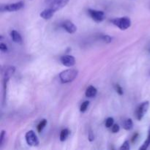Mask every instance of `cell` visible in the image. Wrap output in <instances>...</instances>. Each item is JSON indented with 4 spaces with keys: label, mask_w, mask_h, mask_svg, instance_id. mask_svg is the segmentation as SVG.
<instances>
[{
    "label": "cell",
    "mask_w": 150,
    "mask_h": 150,
    "mask_svg": "<svg viewBox=\"0 0 150 150\" xmlns=\"http://www.w3.org/2000/svg\"><path fill=\"white\" fill-rule=\"evenodd\" d=\"M79 71L76 69H67L59 73L60 81L62 83H67L73 81L77 78Z\"/></svg>",
    "instance_id": "6da1fadb"
},
{
    "label": "cell",
    "mask_w": 150,
    "mask_h": 150,
    "mask_svg": "<svg viewBox=\"0 0 150 150\" xmlns=\"http://www.w3.org/2000/svg\"><path fill=\"white\" fill-rule=\"evenodd\" d=\"M69 0H45L46 8H50L57 12L67 5Z\"/></svg>",
    "instance_id": "7a4b0ae2"
},
{
    "label": "cell",
    "mask_w": 150,
    "mask_h": 150,
    "mask_svg": "<svg viewBox=\"0 0 150 150\" xmlns=\"http://www.w3.org/2000/svg\"><path fill=\"white\" fill-rule=\"evenodd\" d=\"M111 21L113 24L115 25L121 30H126L131 26V21L127 17L116 18L112 19Z\"/></svg>",
    "instance_id": "3957f363"
},
{
    "label": "cell",
    "mask_w": 150,
    "mask_h": 150,
    "mask_svg": "<svg viewBox=\"0 0 150 150\" xmlns=\"http://www.w3.org/2000/svg\"><path fill=\"white\" fill-rule=\"evenodd\" d=\"M23 7H24V2L21 1L16 3H12V4H5V5L1 4V7H0V10L1 12H16L18 10H20Z\"/></svg>",
    "instance_id": "277c9868"
},
{
    "label": "cell",
    "mask_w": 150,
    "mask_h": 150,
    "mask_svg": "<svg viewBox=\"0 0 150 150\" xmlns=\"http://www.w3.org/2000/svg\"><path fill=\"white\" fill-rule=\"evenodd\" d=\"M149 107V101H145L142 103L137 108L136 111V117L138 120H142L144 118L146 113L147 112Z\"/></svg>",
    "instance_id": "5b68a950"
},
{
    "label": "cell",
    "mask_w": 150,
    "mask_h": 150,
    "mask_svg": "<svg viewBox=\"0 0 150 150\" xmlns=\"http://www.w3.org/2000/svg\"><path fill=\"white\" fill-rule=\"evenodd\" d=\"M26 143L28 145L32 146H37L39 144V139H38V136H37L36 133L33 131V130H29L26 133Z\"/></svg>",
    "instance_id": "8992f818"
},
{
    "label": "cell",
    "mask_w": 150,
    "mask_h": 150,
    "mask_svg": "<svg viewBox=\"0 0 150 150\" xmlns=\"http://www.w3.org/2000/svg\"><path fill=\"white\" fill-rule=\"evenodd\" d=\"M88 12H89V14L91 16V18L96 22H101L105 18V13L103 11L89 9Z\"/></svg>",
    "instance_id": "52a82bcc"
},
{
    "label": "cell",
    "mask_w": 150,
    "mask_h": 150,
    "mask_svg": "<svg viewBox=\"0 0 150 150\" xmlns=\"http://www.w3.org/2000/svg\"><path fill=\"white\" fill-rule=\"evenodd\" d=\"M60 61H61L62 64L63 65L66 66V67H73V65H75L76 64V59H75L74 57L73 56L70 55H64L62 56L60 59Z\"/></svg>",
    "instance_id": "ba28073f"
},
{
    "label": "cell",
    "mask_w": 150,
    "mask_h": 150,
    "mask_svg": "<svg viewBox=\"0 0 150 150\" xmlns=\"http://www.w3.org/2000/svg\"><path fill=\"white\" fill-rule=\"evenodd\" d=\"M62 27L65 29L68 33L73 34L77 31V27L73 23L70 21H65L62 23Z\"/></svg>",
    "instance_id": "9c48e42d"
},
{
    "label": "cell",
    "mask_w": 150,
    "mask_h": 150,
    "mask_svg": "<svg viewBox=\"0 0 150 150\" xmlns=\"http://www.w3.org/2000/svg\"><path fill=\"white\" fill-rule=\"evenodd\" d=\"M55 13V11L50 8H45V10L40 13V17L42 18L45 20H48V19L51 18Z\"/></svg>",
    "instance_id": "30bf717a"
},
{
    "label": "cell",
    "mask_w": 150,
    "mask_h": 150,
    "mask_svg": "<svg viewBox=\"0 0 150 150\" xmlns=\"http://www.w3.org/2000/svg\"><path fill=\"white\" fill-rule=\"evenodd\" d=\"M10 35H11L12 40L14 42L18 44H21L22 43V38L20 34L16 30H13L10 33Z\"/></svg>",
    "instance_id": "8fae6325"
},
{
    "label": "cell",
    "mask_w": 150,
    "mask_h": 150,
    "mask_svg": "<svg viewBox=\"0 0 150 150\" xmlns=\"http://www.w3.org/2000/svg\"><path fill=\"white\" fill-rule=\"evenodd\" d=\"M97 92H98V90L95 87H94L93 86H90L87 88L86 91V96L87 98H94V97L96 96Z\"/></svg>",
    "instance_id": "7c38bea8"
},
{
    "label": "cell",
    "mask_w": 150,
    "mask_h": 150,
    "mask_svg": "<svg viewBox=\"0 0 150 150\" xmlns=\"http://www.w3.org/2000/svg\"><path fill=\"white\" fill-rule=\"evenodd\" d=\"M15 70H16V67H13V66H9V67H7V68H5L4 72V78L10 79V77H11L13 75V73H15Z\"/></svg>",
    "instance_id": "4fadbf2b"
},
{
    "label": "cell",
    "mask_w": 150,
    "mask_h": 150,
    "mask_svg": "<svg viewBox=\"0 0 150 150\" xmlns=\"http://www.w3.org/2000/svg\"><path fill=\"white\" fill-rule=\"evenodd\" d=\"M133 123L131 119H127L125 121H124V123H123V127H124L126 130H132V129H133Z\"/></svg>",
    "instance_id": "5bb4252c"
},
{
    "label": "cell",
    "mask_w": 150,
    "mask_h": 150,
    "mask_svg": "<svg viewBox=\"0 0 150 150\" xmlns=\"http://www.w3.org/2000/svg\"><path fill=\"white\" fill-rule=\"evenodd\" d=\"M69 134H70V131H69L68 129H63L61 131V133H60V141L64 142L67 139Z\"/></svg>",
    "instance_id": "9a60e30c"
},
{
    "label": "cell",
    "mask_w": 150,
    "mask_h": 150,
    "mask_svg": "<svg viewBox=\"0 0 150 150\" xmlns=\"http://www.w3.org/2000/svg\"><path fill=\"white\" fill-rule=\"evenodd\" d=\"M150 144V132L149 133V135H148V137L147 139H146V141L144 142V143L143 144V145H142V146H141L140 148H139V149H142V150H145L147 149L148 147H149Z\"/></svg>",
    "instance_id": "2e32d148"
},
{
    "label": "cell",
    "mask_w": 150,
    "mask_h": 150,
    "mask_svg": "<svg viewBox=\"0 0 150 150\" xmlns=\"http://www.w3.org/2000/svg\"><path fill=\"white\" fill-rule=\"evenodd\" d=\"M47 125V120H42V121L40 122L39 123V125H38V131L39 132V133H41V132L42 131V130L44 129V127L46 126Z\"/></svg>",
    "instance_id": "e0dca14e"
},
{
    "label": "cell",
    "mask_w": 150,
    "mask_h": 150,
    "mask_svg": "<svg viewBox=\"0 0 150 150\" xmlns=\"http://www.w3.org/2000/svg\"><path fill=\"white\" fill-rule=\"evenodd\" d=\"M89 105V101H85V102H83V103L81 105V107H80V111H81V112H82V113L85 112V111L87 110Z\"/></svg>",
    "instance_id": "ac0fdd59"
},
{
    "label": "cell",
    "mask_w": 150,
    "mask_h": 150,
    "mask_svg": "<svg viewBox=\"0 0 150 150\" xmlns=\"http://www.w3.org/2000/svg\"><path fill=\"white\" fill-rule=\"evenodd\" d=\"M114 119L112 117H108V119L105 121V127L109 128V127H111L114 125Z\"/></svg>",
    "instance_id": "d6986e66"
},
{
    "label": "cell",
    "mask_w": 150,
    "mask_h": 150,
    "mask_svg": "<svg viewBox=\"0 0 150 150\" xmlns=\"http://www.w3.org/2000/svg\"><path fill=\"white\" fill-rule=\"evenodd\" d=\"M6 139V132L4 130H2L1 133V136H0V146H2L3 144H4V140Z\"/></svg>",
    "instance_id": "ffe728a7"
},
{
    "label": "cell",
    "mask_w": 150,
    "mask_h": 150,
    "mask_svg": "<svg viewBox=\"0 0 150 150\" xmlns=\"http://www.w3.org/2000/svg\"><path fill=\"white\" fill-rule=\"evenodd\" d=\"M120 149H121V150H122V149H125V150L130 149V144H129L128 141H125V142L123 143V144L122 145V146L120 147Z\"/></svg>",
    "instance_id": "44dd1931"
},
{
    "label": "cell",
    "mask_w": 150,
    "mask_h": 150,
    "mask_svg": "<svg viewBox=\"0 0 150 150\" xmlns=\"http://www.w3.org/2000/svg\"><path fill=\"white\" fill-rule=\"evenodd\" d=\"M114 88H115V89H116V92H117L119 95H123V89H122V88L121 87V86H120V85L116 84L115 86H114Z\"/></svg>",
    "instance_id": "7402d4cb"
},
{
    "label": "cell",
    "mask_w": 150,
    "mask_h": 150,
    "mask_svg": "<svg viewBox=\"0 0 150 150\" xmlns=\"http://www.w3.org/2000/svg\"><path fill=\"white\" fill-rule=\"evenodd\" d=\"M102 40L103 41H105L106 43H109L112 40V38L110 36H108V35H103V36H102Z\"/></svg>",
    "instance_id": "603a6c76"
},
{
    "label": "cell",
    "mask_w": 150,
    "mask_h": 150,
    "mask_svg": "<svg viewBox=\"0 0 150 150\" xmlns=\"http://www.w3.org/2000/svg\"><path fill=\"white\" fill-rule=\"evenodd\" d=\"M120 126L118 125L115 124V125H113V126L111 127V131L113 132L114 133H118L119 131H120Z\"/></svg>",
    "instance_id": "cb8c5ba5"
},
{
    "label": "cell",
    "mask_w": 150,
    "mask_h": 150,
    "mask_svg": "<svg viewBox=\"0 0 150 150\" xmlns=\"http://www.w3.org/2000/svg\"><path fill=\"white\" fill-rule=\"evenodd\" d=\"M0 49H1V51H3V52H6V51H7L8 48H7V46L5 44L3 43V42H1V43H0Z\"/></svg>",
    "instance_id": "d4e9b609"
},
{
    "label": "cell",
    "mask_w": 150,
    "mask_h": 150,
    "mask_svg": "<svg viewBox=\"0 0 150 150\" xmlns=\"http://www.w3.org/2000/svg\"><path fill=\"white\" fill-rule=\"evenodd\" d=\"M94 139H95L94 134L92 133V132H90V133H89V140L90 141V142H92V141H94Z\"/></svg>",
    "instance_id": "484cf974"
},
{
    "label": "cell",
    "mask_w": 150,
    "mask_h": 150,
    "mask_svg": "<svg viewBox=\"0 0 150 150\" xmlns=\"http://www.w3.org/2000/svg\"><path fill=\"white\" fill-rule=\"evenodd\" d=\"M138 136H139V133H136V134L133 135V138H132V142H133V143H134V142H136V140L137 139Z\"/></svg>",
    "instance_id": "4316f807"
}]
</instances>
